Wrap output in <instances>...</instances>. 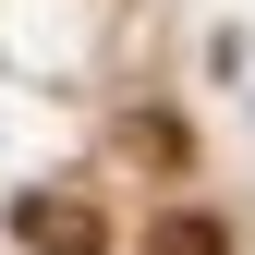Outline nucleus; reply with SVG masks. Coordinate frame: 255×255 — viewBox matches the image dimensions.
<instances>
[{
	"label": "nucleus",
	"instance_id": "f257e3e1",
	"mask_svg": "<svg viewBox=\"0 0 255 255\" xmlns=\"http://www.w3.org/2000/svg\"><path fill=\"white\" fill-rule=\"evenodd\" d=\"M12 231L37 243V255H110L98 207H61V195H24V207H12Z\"/></svg>",
	"mask_w": 255,
	"mask_h": 255
},
{
	"label": "nucleus",
	"instance_id": "f03ea898",
	"mask_svg": "<svg viewBox=\"0 0 255 255\" xmlns=\"http://www.w3.org/2000/svg\"><path fill=\"white\" fill-rule=\"evenodd\" d=\"M146 255H231V231L182 207V219H158V231H146Z\"/></svg>",
	"mask_w": 255,
	"mask_h": 255
}]
</instances>
